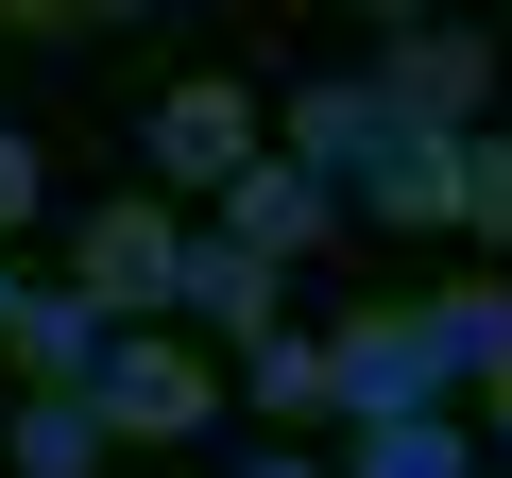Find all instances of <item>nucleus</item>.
I'll return each instance as SVG.
<instances>
[{
  "label": "nucleus",
  "mask_w": 512,
  "mask_h": 478,
  "mask_svg": "<svg viewBox=\"0 0 512 478\" xmlns=\"http://www.w3.org/2000/svg\"><path fill=\"white\" fill-rule=\"evenodd\" d=\"M35 188H52V171H35V137H0V239L35 222Z\"/></svg>",
  "instance_id": "dca6fc26"
},
{
  "label": "nucleus",
  "mask_w": 512,
  "mask_h": 478,
  "mask_svg": "<svg viewBox=\"0 0 512 478\" xmlns=\"http://www.w3.org/2000/svg\"><path fill=\"white\" fill-rule=\"evenodd\" d=\"M461 222L512 257V137H478V154H461Z\"/></svg>",
  "instance_id": "2eb2a0df"
},
{
  "label": "nucleus",
  "mask_w": 512,
  "mask_h": 478,
  "mask_svg": "<svg viewBox=\"0 0 512 478\" xmlns=\"http://www.w3.org/2000/svg\"><path fill=\"white\" fill-rule=\"evenodd\" d=\"M137 154H154V188H239L256 154H274V103H256L239 69H188V86H154Z\"/></svg>",
  "instance_id": "7ed1b4c3"
},
{
  "label": "nucleus",
  "mask_w": 512,
  "mask_h": 478,
  "mask_svg": "<svg viewBox=\"0 0 512 478\" xmlns=\"http://www.w3.org/2000/svg\"><path fill=\"white\" fill-rule=\"evenodd\" d=\"M103 427H120V444H205V427H222V359L171 342V325H120V342H103Z\"/></svg>",
  "instance_id": "423d86ee"
},
{
  "label": "nucleus",
  "mask_w": 512,
  "mask_h": 478,
  "mask_svg": "<svg viewBox=\"0 0 512 478\" xmlns=\"http://www.w3.org/2000/svg\"><path fill=\"white\" fill-rule=\"evenodd\" d=\"M393 137H410V120L376 103V69H325V86H291V103H274V154H291L325 205H359V188L393 171Z\"/></svg>",
  "instance_id": "39448f33"
},
{
  "label": "nucleus",
  "mask_w": 512,
  "mask_h": 478,
  "mask_svg": "<svg viewBox=\"0 0 512 478\" xmlns=\"http://www.w3.org/2000/svg\"><path fill=\"white\" fill-rule=\"evenodd\" d=\"M325 222H342V205H325L291 154H256V171L222 188V239H239V257H274V274H291V257H325Z\"/></svg>",
  "instance_id": "0eeeda50"
},
{
  "label": "nucleus",
  "mask_w": 512,
  "mask_h": 478,
  "mask_svg": "<svg viewBox=\"0 0 512 478\" xmlns=\"http://www.w3.org/2000/svg\"><path fill=\"white\" fill-rule=\"evenodd\" d=\"M0 325H18V274H0Z\"/></svg>",
  "instance_id": "6ab92c4d"
},
{
  "label": "nucleus",
  "mask_w": 512,
  "mask_h": 478,
  "mask_svg": "<svg viewBox=\"0 0 512 478\" xmlns=\"http://www.w3.org/2000/svg\"><path fill=\"white\" fill-rule=\"evenodd\" d=\"M376 103H393L410 137H495V35L393 18V35H376Z\"/></svg>",
  "instance_id": "20e7f679"
},
{
  "label": "nucleus",
  "mask_w": 512,
  "mask_h": 478,
  "mask_svg": "<svg viewBox=\"0 0 512 478\" xmlns=\"http://www.w3.org/2000/svg\"><path fill=\"white\" fill-rule=\"evenodd\" d=\"M495 444H512V376H495Z\"/></svg>",
  "instance_id": "a211bd4d"
},
{
  "label": "nucleus",
  "mask_w": 512,
  "mask_h": 478,
  "mask_svg": "<svg viewBox=\"0 0 512 478\" xmlns=\"http://www.w3.org/2000/svg\"><path fill=\"white\" fill-rule=\"evenodd\" d=\"M359 478H478V427H376Z\"/></svg>",
  "instance_id": "4468645a"
},
{
  "label": "nucleus",
  "mask_w": 512,
  "mask_h": 478,
  "mask_svg": "<svg viewBox=\"0 0 512 478\" xmlns=\"http://www.w3.org/2000/svg\"><path fill=\"white\" fill-rule=\"evenodd\" d=\"M274 291H291L274 257H239V239H222V222H188V325H222V342L256 359V342H274V325H291Z\"/></svg>",
  "instance_id": "6e6552de"
},
{
  "label": "nucleus",
  "mask_w": 512,
  "mask_h": 478,
  "mask_svg": "<svg viewBox=\"0 0 512 478\" xmlns=\"http://www.w3.org/2000/svg\"><path fill=\"white\" fill-rule=\"evenodd\" d=\"M120 427H103V393H18V410H0V461H18V478H86Z\"/></svg>",
  "instance_id": "9d476101"
},
{
  "label": "nucleus",
  "mask_w": 512,
  "mask_h": 478,
  "mask_svg": "<svg viewBox=\"0 0 512 478\" xmlns=\"http://www.w3.org/2000/svg\"><path fill=\"white\" fill-rule=\"evenodd\" d=\"M103 342H120V325H103L86 291H18V325H0V359H18L35 393H103Z\"/></svg>",
  "instance_id": "1a4fd4ad"
},
{
  "label": "nucleus",
  "mask_w": 512,
  "mask_h": 478,
  "mask_svg": "<svg viewBox=\"0 0 512 478\" xmlns=\"http://www.w3.org/2000/svg\"><path fill=\"white\" fill-rule=\"evenodd\" d=\"M325 376H342V410H359V444L376 427H444V325L427 308H359V325H325Z\"/></svg>",
  "instance_id": "f03ea898"
},
{
  "label": "nucleus",
  "mask_w": 512,
  "mask_h": 478,
  "mask_svg": "<svg viewBox=\"0 0 512 478\" xmlns=\"http://www.w3.org/2000/svg\"><path fill=\"white\" fill-rule=\"evenodd\" d=\"M427 325H444L461 376H512V291H495V274H478V291H427Z\"/></svg>",
  "instance_id": "ddd939ff"
},
{
  "label": "nucleus",
  "mask_w": 512,
  "mask_h": 478,
  "mask_svg": "<svg viewBox=\"0 0 512 478\" xmlns=\"http://www.w3.org/2000/svg\"><path fill=\"white\" fill-rule=\"evenodd\" d=\"M239 478H325V461H308V444H256V461H239Z\"/></svg>",
  "instance_id": "f3484780"
},
{
  "label": "nucleus",
  "mask_w": 512,
  "mask_h": 478,
  "mask_svg": "<svg viewBox=\"0 0 512 478\" xmlns=\"http://www.w3.org/2000/svg\"><path fill=\"white\" fill-rule=\"evenodd\" d=\"M461 154H478V137H393V171H376L359 205H376V222H461Z\"/></svg>",
  "instance_id": "f8f14e48"
},
{
  "label": "nucleus",
  "mask_w": 512,
  "mask_h": 478,
  "mask_svg": "<svg viewBox=\"0 0 512 478\" xmlns=\"http://www.w3.org/2000/svg\"><path fill=\"white\" fill-rule=\"evenodd\" d=\"M69 291H86L103 325H171V308H188V222H171V188H103V205H86Z\"/></svg>",
  "instance_id": "f257e3e1"
},
{
  "label": "nucleus",
  "mask_w": 512,
  "mask_h": 478,
  "mask_svg": "<svg viewBox=\"0 0 512 478\" xmlns=\"http://www.w3.org/2000/svg\"><path fill=\"white\" fill-rule=\"evenodd\" d=\"M239 410H256V427H308V410H342V376H325V342H308V325H274V342L239 359Z\"/></svg>",
  "instance_id": "9b49d317"
}]
</instances>
